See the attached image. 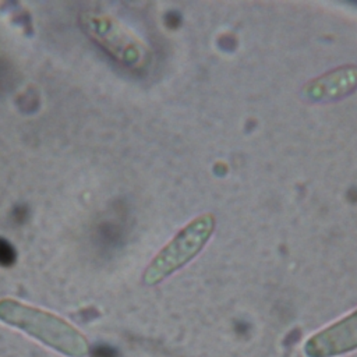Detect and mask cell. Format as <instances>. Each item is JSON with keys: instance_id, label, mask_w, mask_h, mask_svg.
Segmentation results:
<instances>
[{"instance_id": "cell-1", "label": "cell", "mask_w": 357, "mask_h": 357, "mask_svg": "<svg viewBox=\"0 0 357 357\" xmlns=\"http://www.w3.org/2000/svg\"><path fill=\"white\" fill-rule=\"evenodd\" d=\"M0 322L61 356L86 357L89 353V342L78 328L50 311L18 300L0 298Z\"/></svg>"}, {"instance_id": "cell-3", "label": "cell", "mask_w": 357, "mask_h": 357, "mask_svg": "<svg viewBox=\"0 0 357 357\" xmlns=\"http://www.w3.org/2000/svg\"><path fill=\"white\" fill-rule=\"evenodd\" d=\"M357 351V307L312 332L301 344L304 357H344Z\"/></svg>"}, {"instance_id": "cell-2", "label": "cell", "mask_w": 357, "mask_h": 357, "mask_svg": "<svg viewBox=\"0 0 357 357\" xmlns=\"http://www.w3.org/2000/svg\"><path fill=\"white\" fill-rule=\"evenodd\" d=\"M218 226L212 212H204L180 227L153 255L142 273L145 286H158L194 261L208 245Z\"/></svg>"}, {"instance_id": "cell-4", "label": "cell", "mask_w": 357, "mask_h": 357, "mask_svg": "<svg viewBox=\"0 0 357 357\" xmlns=\"http://www.w3.org/2000/svg\"><path fill=\"white\" fill-rule=\"evenodd\" d=\"M357 89V64H342L307 82L300 96L307 103H332L351 95Z\"/></svg>"}]
</instances>
